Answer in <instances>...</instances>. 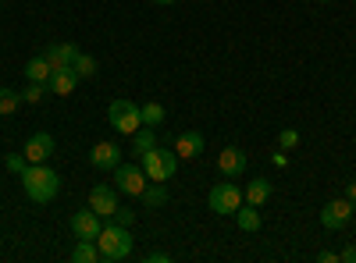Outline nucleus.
<instances>
[{
  "label": "nucleus",
  "instance_id": "1",
  "mask_svg": "<svg viewBox=\"0 0 356 263\" xmlns=\"http://www.w3.org/2000/svg\"><path fill=\"white\" fill-rule=\"evenodd\" d=\"M22 189L33 203H50L57 196V189H61V174L47 164H29L22 174Z\"/></svg>",
  "mask_w": 356,
  "mask_h": 263
},
{
  "label": "nucleus",
  "instance_id": "2",
  "mask_svg": "<svg viewBox=\"0 0 356 263\" xmlns=\"http://www.w3.org/2000/svg\"><path fill=\"white\" fill-rule=\"evenodd\" d=\"M97 249H100V260L107 263H122L132 256V235H129V228L125 224H104L100 228V235H97Z\"/></svg>",
  "mask_w": 356,
  "mask_h": 263
},
{
  "label": "nucleus",
  "instance_id": "3",
  "mask_svg": "<svg viewBox=\"0 0 356 263\" xmlns=\"http://www.w3.org/2000/svg\"><path fill=\"white\" fill-rule=\"evenodd\" d=\"M139 167L146 171V178H150V182H171L175 171H178V153L175 150H164V146H154V150L143 153V164Z\"/></svg>",
  "mask_w": 356,
  "mask_h": 263
},
{
  "label": "nucleus",
  "instance_id": "4",
  "mask_svg": "<svg viewBox=\"0 0 356 263\" xmlns=\"http://www.w3.org/2000/svg\"><path fill=\"white\" fill-rule=\"evenodd\" d=\"M107 121L114 132H122V135H132L136 128H143V114H139V103L136 100H114L107 107Z\"/></svg>",
  "mask_w": 356,
  "mask_h": 263
},
{
  "label": "nucleus",
  "instance_id": "5",
  "mask_svg": "<svg viewBox=\"0 0 356 263\" xmlns=\"http://www.w3.org/2000/svg\"><path fill=\"white\" fill-rule=\"evenodd\" d=\"M207 203H211V210H214V214L232 217V214L246 203V196H243V189L235 185V182H218V185L211 189V196H207Z\"/></svg>",
  "mask_w": 356,
  "mask_h": 263
},
{
  "label": "nucleus",
  "instance_id": "6",
  "mask_svg": "<svg viewBox=\"0 0 356 263\" xmlns=\"http://www.w3.org/2000/svg\"><path fill=\"white\" fill-rule=\"evenodd\" d=\"M146 182H150V178H146V171L136 167V164H118L114 167V189L122 196H143Z\"/></svg>",
  "mask_w": 356,
  "mask_h": 263
},
{
  "label": "nucleus",
  "instance_id": "7",
  "mask_svg": "<svg viewBox=\"0 0 356 263\" xmlns=\"http://www.w3.org/2000/svg\"><path fill=\"white\" fill-rule=\"evenodd\" d=\"M353 214H356V203L353 199H332V203H324L321 207V228H328V231H339V228H346L349 221H353Z\"/></svg>",
  "mask_w": 356,
  "mask_h": 263
},
{
  "label": "nucleus",
  "instance_id": "8",
  "mask_svg": "<svg viewBox=\"0 0 356 263\" xmlns=\"http://www.w3.org/2000/svg\"><path fill=\"white\" fill-rule=\"evenodd\" d=\"M54 135L50 132H36V135H29V142H25V157H29V164H47L50 157H54Z\"/></svg>",
  "mask_w": 356,
  "mask_h": 263
},
{
  "label": "nucleus",
  "instance_id": "9",
  "mask_svg": "<svg viewBox=\"0 0 356 263\" xmlns=\"http://www.w3.org/2000/svg\"><path fill=\"white\" fill-rule=\"evenodd\" d=\"M89 164L93 167H100V171H114L118 164H122V146L118 142H97L93 150H89Z\"/></svg>",
  "mask_w": 356,
  "mask_h": 263
},
{
  "label": "nucleus",
  "instance_id": "10",
  "mask_svg": "<svg viewBox=\"0 0 356 263\" xmlns=\"http://www.w3.org/2000/svg\"><path fill=\"white\" fill-rule=\"evenodd\" d=\"M100 228H104V217H100L93 207L72 214V231H75V239H97Z\"/></svg>",
  "mask_w": 356,
  "mask_h": 263
},
{
  "label": "nucleus",
  "instance_id": "11",
  "mask_svg": "<svg viewBox=\"0 0 356 263\" xmlns=\"http://www.w3.org/2000/svg\"><path fill=\"white\" fill-rule=\"evenodd\" d=\"M89 207H93L100 217H111L118 210V189L114 185H93V192H89Z\"/></svg>",
  "mask_w": 356,
  "mask_h": 263
},
{
  "label": "nucleus",
  "instance_id": "12",
  "mask_svg": "<svg viewBox=\"0 0 356 263\" xmlns=\"http://www.w3.org/2000/svg\"><path fill=\"white\" fill-rule=\"evenodd\" d=\"M218 167L225 178H239V174L246 171V153L239 150V146H225L221 157H218Z\"/></svg>",
  "mask_w": 356,
  "mask_h": 263
},
{
  "label": "nucleus",
  "instance_id": "13",
  "mask_svg": "<svg viewBox=\"0 0 356 263\" xmlns=\"http://www.w3.org/2000/svg\"><path fill=\"white\" fill-rule=\"evenodd\" d=\"M203 146H207V139L200 132H182L175 139V153H178V160H193L203 153Z\"/></svg>",
  "mask_w": 356,
  "mask_h": 263
},
{
  "label": "nucleus",
  "instance_id": "14",
  "mask_svg": "<svg viewBox=\"0 0 356 263\" xmlns=\"http://www.w3.org/2000/svg\"><path fill=\"white\" fill-rule=\"evenodd\" d=\"M47 61H50V68L57 71V68H72V61L79 57V46L75 43H54V46H47Z\"/></svg>",
  "mask_w": 356,
  "mask_h": 263
},
{
  "label": "nucleus",
  "instance_id": "15",
  "mask_svg": "<svg viewBox=\"0 0 356 263\" xmlns=\"http://www.w3.org/2000/svg\"><path fill=\"white\" fill-rule=\"evenodd\" d=\"M75 85H79V75H75L72 68H57V71L50 75V82H47V90H50L54 96H68Z\"/></svg>",
  "mask_w": 356,
  "mask_h": 263
},
{
  "label": "nucleus",
  "instance_id": "16",
  "mask_svg": "<svg viewBox=\"0 0 356 263\" xmlns=\"http://www.w3.org/2000/svg\"><path fill=\"white\" fill-rule=\"evenodd\" d=\"M232 217H235V224H239L243 231H260V224H264L260 221V207H253V203H243Z\"/></svg>",
  "mask_w": 356,
  "mask_h": 263
},
{
  "label": "nucleus",
  "instance_id": "17",
  "mask_svg": "<svg viewBox=\"0 0 356 263\" xmlns=\"http://www.w3.org/2000/svg\"><path fill=\"white\" fill-rule=\"evenodd\" d=\"M139 199L146 203V210H161V207H168V189H164V182H154V185H146Z\"/></svg>",
  "mask_w": 356,
  "mask_h": 263
},
{
  "label": "nucleus",
  "instance_id": "18",
  "mask_svg": "<svg viewBox=\"0 0 356 263\" xmlns=\"http://www.w3.org/2000/svg\"><path fill=\"white\" fill-rule=\"evenodd\" d=\"M50 75H54V68H50L47 57H33V61L25 65V78H29V82H43V85H47Z\"/></svg>",
  "mask_w": 356,
  "mask_h": 263
},
{
  "label": "nucleus",
  "instance_id": "19",
  "mask_svg": "<svg viewBox=\"0 0 356 263\" xmlns=\"http://www.w3.org/2000/svg\"><path fill=\"white\" fill-rule=\"evenodd\" d=\"M154 146H161V142H157V132H154L150 125H143V128L132 132V150H136L139 157H143L146 150H154Z\"/></svg>",
  "mask_w": 356,
  "mask_h": 263
},
{
  "label": "nucleus",
  "instance_id": "20",
  "mask_svg": "<svg viewBox=\"0 0 356 263\" xmlns=\"http://www.w3.org/2000/svg\"><path fill=\"white\" fill-rule=\"evenodd\" d=\"M97 260H100L97 239H79V246L72 249V263H97Z\"/></svg>",
  "mask_w": 356,
  "mask_h": 263
},
{
  "label": "nucleus",
  "instance_id": "21",
  "mask_svg": "<svg viewBox=\"0 0 356 263\" xmlns=\"http://www.w3.org/2000/svg\"><path fill=\"white\" fill-rule=\"evenodd\" d=\"M246 203H253V207H264L267 199H271V182H264V178H257V182H250L246 185Z\"/></svg>",
  "mask_w": 356,
  "mask_h": 263
},
{
  "label": "nucleus",
  "instance_id": "22",
  "mask_svg": "<svg viewBox=\"0 0 356 263\" xmlns=\"http://www.w3.org/2000/svg\"><path fill=\"white\" fill-rule=\"evenodd\" d=\"M139 114H143V125H150V128L164 125V118H168V110L161 103H139Z\"/></svg>",
  "mask_w": 356,
  "mask_h": 263
},
{
  "label": "nucleus",
  "instance_id": "23",
  "mask_svg": "<svg viewBox=\"0 0 356 263\" xmlns=\"http://www.w3.org/2000/svg\"><path fill=\"white\" fill-rule=\"evenodd\" d=\"M72 71L79 78H93L97 75V57H89V53H79L75 61H72Z\"/></svg>",
  "mask_w": 356,
  "mask_h": 263
},
{
  "label": "nucleus",
  "instance_id": "24",
  "mask_svg": "<svg viewBox=\"0 0 356 263\" xmlns=\"http://www.w3.org/2000/svg\"><path fill=\"white\" fill-rule=\"evenodd\" d=\"M22 107V93L15 90H0V114H15Z\"/></svg>",
  "mask_w": 356,
  "mask_h": 263
},
{
  "label": "nucleus",
  "instance_id": "25",
  "mask_svg": "<svg viewBox=\"0 0 356 263\" xmlns=\"http://www.w3.org/2000/svg\"><path fill=\"white\" fill-rule=\"evenodd\" d=\"M43 93H47V85H43V82H29V85H25V93H22V103H40Z\"/></svg>",
  "mask_w": 356,
  "mask_h": 263
},
{
  "label": "nucleus",
  "instance_id": "26",
  "mask_svg": "<svg viewBox=\"0 0 356 263\" xmlns=\"http://www.w3.org/2000/svg\"><path fill=\"white\" fill-rule=\"evenodd\" d=\"M25 167H29V157H25V153H11V157H8V171H11V174H18V178H22Z\"/></svg>",
  "mask_w": 356,
  "mask_h": 263
},
{
  "label": "nucleus",
  "instance_id": "27",
  "mask_svg": "<svg viewBox=\"0 0 356 263\" xmlns=\"http://www.w3.org/2000/svg\"><path fill=\"white\" fill-rule=\"evenodd\" d=\"M278 146H282V150H296V146H300V132H296V128H285V132L278 135Z\"/></svg>",
  "mask_w": 356,
  "mask_h": 263
},
{
  "label": "nucleus",
  "instance_id": "28",
  "mask_svg": "<svg viewBox=\"0 0 356 263\" xmlns=\"http://www.w3.org/2000/svg\"><path fill=\"white\" fill-rule=\"evenodd\" d=\"M111 221H114V224H125V228H129V224L136 221V214H132V210H122V207H118V210L111 214Z\"/></svg>",
  "mask_w": 356,
  "mask_h": 263
},
{
  "label": "nucleus",
  "instance_id": "29",
  "mask_svg": "<svg viewBox=\"0 0 356 263\" xmlns=\"http://www.w3.org/2000/svg\"><path fill=\"white\" fill-rule=\"evenodd\" d=\"M143 260H146V263H171V253H164V249H150Z\"/></svg>",
  "mask_w": 356,
  "mask_h": 263
},
{
  "label": "nucleus",
  "instance_id": "30",
  "mask_svg": "<svg viewBox=\"0 0 356 263\" xmlns=\"http://www.w3.org/2000/svg\"><path fill=\"white\" fill-rule=\"evenodd\" d=\"M339 260H342V263H356V246H346V249L339 253Z\"/></svg>",
  "mask_w": 356,
  "mask_h": 263
},
{
  "label": "nucleus",
  "instance_id": "31",
  "mask_svg": "<svg viewBox=\"0 0 356 263\" xmlns=\"http://www.w3.org/2000/svg\"><path fill=\"white\" fill-rule=\"evenodd\" d=\"M346 199H353V203H356V182H349V185H346Z\"/></svg>",
  "mask_w": 356,
  "mask_h": 263
},
{
  "label": "nucleus",
  "instance_id": "32",
  "mask_svg": "<svg viewBox=\"0 0 356 263\" xmlns=\"http://www.w3.org/2000/svg\"><path fill=\"white\" fill-rule=\"evenodd\" d=\"M154 4H164L168 8V4H175V0H154Z\"/></svg>",
  "mask_w": 356,
  "mask_h": 263
},
{
  "label": "nucleus",
  "instance_id": "33",
  "mask_svg": "<svg viewBox=\"0 0 356 263\" xmlns=\"http://www.w3.org/2000/svg\"><path fill=\"white\" fill-rule=\"evenodd\" d=\"M324 4H332V0H324Z\"/></svg>",
  "mask_w": 356,
  "mask_h": 263
}]
</instances>
